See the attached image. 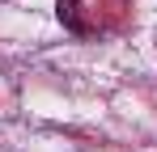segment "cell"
Segmentation results:
<instances>
[{"label":"cell","instance_id":"1","mask_svg":"<svg viewBox=\"0 0 157 152\" xmlns=\"http://www.w3.org/2000/svg\"><path fill=\"white\" fill-rule=\"evenodd\" d=\"M59 21L68 25V30H77V34H85L89 25H85V17H81V4L77 0H59Z\"/></svg>","mask_w":157,"mask_h":152}]
</instances>
